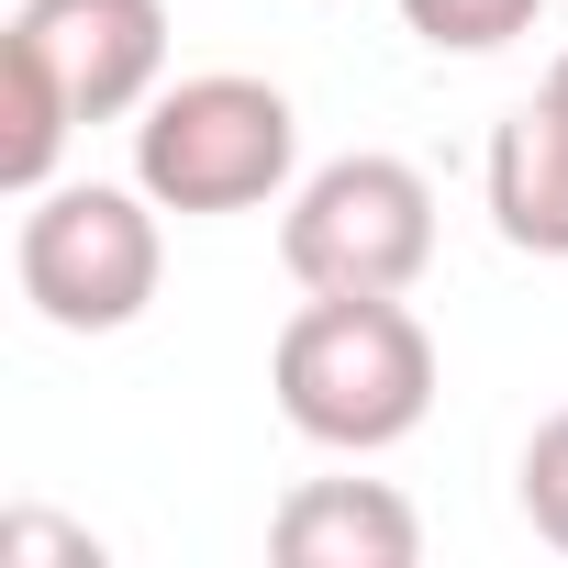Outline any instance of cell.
Segmentation results:
<instances>
[{"label":"cell","mask_w":568,"mask_h":568,"mask_svg":"<svg viewBox=\"0 0 568 568\" xmlns=\"http://www.w3.org/2000/svg\"><path fill=\"white\" fill-rule=\"evenodd\" d=\"M546 23V0H402V34H424L435 57H501Z\"/></svg>","instance_id":"cell-8"},{"label":"cell","mask_w":568,"mask_h":568,"mask_svg":"<svg viewBox=\"0 0 568 568\" xmlns=\"http://www.w3.org/2000/svg\"><path fill=\"white\" fill-rule=\"evenodd\" d=\"M479 179H490V223L513 256H568V57L546 68L535 101H513L490 123Z\"/></svg>","instance_id":"cell-6"},{"label":"cell","mask_w":568,"mask_h":568,"mask_svg":"<svg viewBox=\"0 0 568 568\" xmlns=\"http://www.w3.org/2000/svg\"><path fill=\"white\" fill-rule=\"evenodd\" d=\"M0 45L45 57L79 123H134L168 90V0H23Z\"/></svg>","instance_id":"cell-5"},{"label":"cell","mask_w":568,"mask_h":568,"mask_svg":"<svg viewBox=\"0 0 568 568\" xmlns=\"http://www.w3.org/2000/svg\"><path fill=\"white\" fill-rule=\"evenodd\" d=\"M0 557H79V568H101V546L68 535V524H45V513H12V524H0Z\"/></svg>","instance_id":"cell-10"},{"label":"cell","mask_w":568,"mask_h":568,"mask_svg":"<svg viewBox=\"0 0 568 568\" xmlns=\"http://www.w3.org/2000/svg\"><path fill=\"white\" fill-rule=\"evenodd\" d=\"M267 557L278 568H413L424 557V513L390 479H302L267 513Z\"/></svg>","instance_id":"cell-7"},{"label":"cell","mask_w":568,"mask_h":568,"mask_svg":"<svg viewBox=\"0 0 568 568\" xmlns=\"http://www.w3.org/2000/svg\"><path fill=\"white\" fill-rule=\"evenodd\" d=\"M134 179L156 212L179 223H223V212H267L302 190V112L278 79H245V68H201V79H168L145 112H134Z\"/></svg>","instance_id":"cell-2"},{"label":"cell","mask_w":568,"mask_h":568,"mask_svg":"<svg viewBox=\"0 0 568 568\" xmlns=\"http://www.w3.org/2000/svg\"><path fill=\"white\" fill-rule=\"evenodd\" d=\"M278 267L302 291H413L435 267V179L413 156H324L278 201Z\"/></svg>","instance_id":"cell-4"},{"label":"cell","mask_w":568,"mask_h":568,"mask_svg":"<svg viewBox=\"0 0 568 568\" xmlns=\"http://www.w3.org/2000/svg\"><path fill=\"white\" fill-rule=\"evenodd\" d=\"M267 390H278L302 446L379 457V446L424 435V413H435V335L402 291H313L278 324Z\"/></svg>","instance_id":"cell-1"},{"label":"cell","mask_w":568,"mask_h":568,"mask_svg":"<svg viewBox=\"0 0 568 568\" xmlns=\"http://www.w3.org/2000/svg\"><path fill=\"white\" fill-rule=\"evenodd\" d=\"M513 501H524L535 546L568 557V413H546V424L524 435V457H513Z\"/></svg>","instance_id":"cell-9"},{"label":"cell","mask_w":568,"mask_h":568,"mask_svg":"<svg viewBox=\"0 0 568 568\" xmlns=\"http://www.w3.org/2000/svg\"><path fill=\"white\" fill-rule=\"evenodd\" d=\"M12 278L57 335L145 324L156 278H168V234H156L145 179H57V190H34L23 234H12Z\"/></svg>","instance_id":"cell-3"}]
</instances>
